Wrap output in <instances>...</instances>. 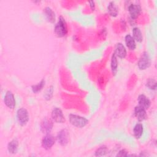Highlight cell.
<instances>
[{
	"label": "cell",
	"mask_w": 157,
	"mask_h": 157,
	"mask_svg": "<svg viewBox=\"0 0 157 157\" xmlns=\"http://www.w3.org/2000/svg\"><path fill=\"white\" fill-rule=\"evenodd\" d=\"M54 31L55 34L58 37H63L67 34V27L65 19L60 16L58 18V22L55 26Z\"/></svg>",
	"instance_id": "6da1fadb"
},
{
	"label": "cell",
	"mask_w": 157,
	"mask_h": 157,
	"mask_svg": "<svg viewBox=\"0 0 157 157\" xmlns=\"http://www.w3.org/2000/svg\"><path fill=\"white\" fill-rule=\"evenodd\" d=\"M69 120L72 126L79 128L85 127L89 121L85 117L72 113H71L69 115Z\"/></svg>",
	"instance_id": "7a4b0ae2"
},
{
	"label": "cell",
	"mask_w": 157,
	"mask_h": 157,
	"mask_svg": "<svg viewBox=\"0 0 157 157\" xmlns=\"http://www.w3.org/2000/svg\"><path fill=\"white\" fill-rule=\"evenodd\" d=\"M128 10L131 20H135L141 12V6L139 2L130 3L128 6Z\"/></svg>",
	"instance_id": "3957f363"
},
{
	"label": "cell",
	"mask_w": 157,
	"mask_h": 157,
	"mask_svg": "<svg viewBox=\"0 0 157 157\" xmlns=\"http://www.w3.org/2000/svg\"><path fill=\"white\" fill-rule=\"evenodd\" d=\"M151 65V59L147 52H144L138 62L137 66L140 70H145L148 68Z\"/></svg>",
	"instance_id": "277c9868"
},
{
	"label": "cell",
	"mask_w": 157,
	"mask_h": 157,
	"mask_svg": "<svg viewBox=\"0 0 157 157\" xmlns=\"http://www.w3.org/2000/svg\"><path fill=\"white\" fill-rule=\"evenodd\" d=\"M17 119L20 125L21 126H25L29 119L28 110L23 107L18 109L17 111Z\"/></svg>",
	"instance_id": "5b68a950"
},
{
	"label": "cell",
	"mask_w": 157,
	"mask_h": 157,
	"mask_svg": "<svg viewBox=\"0 0 157 157\" xmlns=\"http://www.w3.org/2000/svg\"><path fill=\"white\" fill-rule=\"evenodd\" d=\"M51 117L53 121L57 123H63L65 122V117L61 109L54 107L51 113Z\"/></svg>",
	"instance_id": "8992f818"
},
{
	"label": "cell",
	"mask_w": 157,
	"mask_h": 157,
	"mask_svg": "<svg viewBox=\"0 0 157 157\" xmlns=\"http://www.w3.org/2000/svg\"><path fill=\"white\" fill-rule=\"evenodd\" d=\"M56 140L60 145L63 147L66 146L69 142V131L66 129H61L58 132Z\"/></svg>",
	"instance_id": "52a82bcc"
},
{
	"label": "cell",
	"mask_w": 157,
	"mask_h": 157,
	"mask_svg": "<svg viewBox=\"0 0 157 157\" xmlns=\"http://www.w3.org/2000/svg\"><path fill=\"white\" fill-rule=\"evenodd\" d=\"M4 102L5 105L9 109H13L15 108L16 105V101H15L14 95L12 91H6L4 98Z\"/></svg>",
	"instance_id": "ba28073f"
},
{
	"label": "cell",
	"mask_w": 157,
	"mask_h": 157,
	"mask_svg": "<svg viewBox=\"0 0 157 157\" xmlns=\"http://www.w3.org/2000/svg\"><path fill=\"white\" fill-rule=\"evenodd\" d=\"M56 139L50 133L46 134L42 140V146L45 150H50L55 144Z\"/></svg>",
	"instance_id": "9c48e42d"
},
{
	"label": "cell",
	"mask_w": 157,
	"mask_h": 157,
	"mask_svg": "<svg viewBox=\"0 0 157 157\" xmlns=\"http://www.w3.org/2000/svg\"><path fill=\"white\" fill-rule=\"evenodd\" d=\"M53 121L47 118H44L40 123V131L44 134H48L53 128Z\"/></svg>",
	"instance_id": "30bf717a"
},
{
	"label": "cell",
	"mask_w": 157,
	"mask_h": 157,
	"mask_svg": "<svg viewBox=\"0 0 157 157\" xmlns=\"http://www.w3.org/2000/svg\"><path fill=\"white\" fill-rule=\"evenodd\" d=\"M113 53H115V55L117 58H119L120 59L124 58L127 54L126 49L124 45L121 42H118L116 44L115 48V52Z\"/></svg>",
	"instance_id": "8fae6325"
},
{
	"label": "cell",
	"mask_w": 157,
	"mask_h": 157,
	"mask_svg": "<svg viewBox=\"0 0 157 157\" xmlns=\"http://www.w3.org/2000/svg\"><path fill=\"white\" fill-rule=\"evenodd\" d=\"M134 112L135 117L140 122L144 121L147 118V115L146 113V110L139 105H137L135 107Z\"/></svg>",
	"instance_id": "7c38bea8"
},
{
	"label": "cell",
	"mask_w": 157,
	"mask_h": 157,
	"mask_svg": "<svg viewBox=\"0 0 157 157\" xmlns=\"http://www.w3.org/2000/svg\"><path fill=\"white\" fill-rule=\"evenodd\" d=\"M137 101L139 104L138 105L145 109L146 110L148 109L149 107H150V105H151L150 100L145 94H141L139 95L137 98Z\"/></svg>",
	"instance_id": "4fadbf2b"
},
{
	"label": "cell",
	"mask_w": 157,
	"mask_h": 157,
	"mask_svg": "<svg viewBox=\"0 0 157 157\" xmlns=\"http://www.w3.org/2000/svg\"><path fill=\"white\" fill-rule=\"evenodd\" d=\"M44 13L47 21L51 23H53L55 21V20H56L55 13L50 7H46L44 9Z\"/></svg>",
	"instance_id": "5bb4252c"
},
{
	"label": "cell",
	"mask_w": 157,
	"mask_h": 157,
	"mask_svg": "<svg viewBox=\"0 0 157 157\" xmlns=\"http://www.w3.org/2000/svg\"><path fill=\"white\" fill-rule=\"evenodd\" d=\"M124 42H125L126 46L128 47V48L129 50H134L136 48V41L131 34H128L125 36Z\"/></svg>",
	"instance_id": "9a60e30c"
},
{
	"label": "cell",
	"mask_w": 157,
	"mask_h": 157,
	"mask_svg": "<svg viewBox=\"0 0 157 157\" xmlns=\"http://www.w3.org/2000/svg\"><path fill=\"white\" fill-rule=\"evenodd\" d=\"M18 141L17 139H13L7 144V151L10 154H15L18 150Z\"/></svg>",
	"instance_id": "2e32d148"
},
{
	"label": "cell",
	"mask_w": 157,
	"mask_h": 157,
	"mask_svg": "<svg viewBox=\"0 0 157 157\" xmlns=\"http://www.w3.org/2000/svg\"><path fill=\"white\" fill-rule=\"evenodd\" d=\"M118 7L114 1H111L107 6V12L109 15L113 17H115L118 14Z\"/></svg>",
	"instance_id": "e0dca14e"
},
{
	"label": "cell",
	"mask_w": 157,
	"mask_h": 157,
	"mask_svg": "<svg viewBox=\"0 0 157 157\" xmlns=\"http://www.w3.org/2000/svg\"><path fill=\"white\" fill-rule=\"evenodd\" d=\"M144 132V126L141 123H137L134 127L133 134L136 139L141 137Z\"/></svg>",
	"instance_id": "ac0fdd59"
},
{
	"label": "cell",
	"mask_w": 157,
	"mask_h": 157,
	"mask_svg": "<svg viewBox=\"0 0 157 157\" xmlns=\"http://www.w3.org/2000/svg\"><path fill=\"white\" fill-rule=\"evenodd\" d=\"M132 37L135 40L136 42H142L143 40V36L141 32V30L138 27H134L132 30Z\"/></svg>",
	"instance_id": "d6986e66"
},
{
	"label": "cell",
	"mask_w": 157,
	"mask_h": 157,
	"mask_svg": "<svg viewBox=\"0 0 157 157\" xmlns=\"http://www.w3.org/2000/svg\"><path fill=\"white\" fill-rule=\"evenodd\" d=\"M118 66V64L117 57L116 56V55L113 53L112 55L111 61H110V67H111L112 72L113 73V75H115L117 72Z\"/></svg>",
	"instance_id": "ffe728a7"
},
{
	"label": "cell",
	"mask_w": 157,
	"mask_h": 157,
	"mask_svg": "<svg viewBox=\"0 0 157 157\" xmlns=\"http://www.w3.org/2000/svg\"><path fill=\"white\" fill-rule=\"evenodd\" d=\"M45 84V81L44 79H42L39 83H37V84L33 85L31 86V89L32 91L34 93H37L39 92H40L43 88L44 87Z\"/></svg>",
	"instance_id": "44dd1931"
},
{
	"label": "cell",
	"mask_w": 157,
	"mask_h": 157,
	"mask_svg": "<svg viewBox=\"0 0 157 157\" xmlns=\"http://www.w3.org/2000/svg\"><path fill=\"white\" fill-rule=\"evenodd\" d=\"M108 153V149L106 146L102 145L99 147L95 151L94 155L96 156H103Z\"/></svg>",
	"instance_id": "7402d4cb"
},
{
	"label": "cell",
	"mask_w": 157,
	"mask_h": 157,
	"mask_svg": "<svg viewBox=\"0 0 157 157\" xmlns=\"http://www.w3.org/2000/svg\"><path fill=\"white\" fill-rule=\"evenodd\" d=\"M146 86L151 90H156V81L155 79L150 78L146 82Z\"/></svg>",
	"instance_id": "603a6c76"
},
{
	"label": "cell",
	"mask_w": 157,
	"mask_h": 157,
	"mask_svg": "<svg viewBox=\"0 0 157 157\" xmlns=\"http://www.w3.org/2000/svg\"><path fill=\"white\" fill-rule=\"evenodd\" d=\"M53 86H50L46 90L44 96L45 99L47 101H49V100H50L52 99V98L53 96Z\"/></svg>",
	"instance_id": "cb8c5ba5"
},
{
	"label": "cell",
	"mask_w": 157,
	"mask_h": 157,
	"mask_svg": "<svg viewBox=\"0 0 157 157\" xmlns=\"http://www.w3.org/2000/svg\"><path fill=\"white\" fill-rule=\"evenodd\" d=\"M128 155V151L126 150L123 149L118 151V153L117 155V156H127Z\"/></svg>",
	"instance_id": "d4e9b609"
},
{
	"label": "cell",
	"mask_w": 157,
	"mask_h": 157,
	"mask_svg": "<svg viewBox=\"0 0 157 157\" xmlns=\"http://www.w3.org/2000/svg\"><path fill=\"white\" fill-rule=\"evenodd\" d=\"M89 4H90V7L91 10H94V9H95V3H94V1H90L89 2Z\"/></svg>",
	"instance_id": "484cf974"
}]
</instances>
